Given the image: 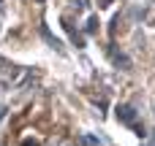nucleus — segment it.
I'll return each mask as SVG.
<instances>
[{
	"label": "nucleus",
	"instance_id": "5",
	"mask_svg": "<svg viewBox=\"0 0 155 146\" xmlns=\"http://www.w3.org/2000/svg\"><path fill=\"white\" fill-rule=\"evenodd\" d=\"M41 33H44V38H46V41H49V43H52V46H54V49H63V46H60V41H57V38H52V35H49V30H46V27H44V30H41Z\"/></svg>",
	"mask_w": 155,
	"mask_h": 146
},
{
	"label": "nucleus",
	"instance_id": "2",
	"mask_svg": "<svg viewBox=\"0 0 155 146\" xmlns=\"http://www.w3.org/2000/svg\"><path fill=\"white\" fill-rule=\"evenodd\" d=\"M117 116H120L123 122L134 125V116H136V114H134V108H131V106H120V108H117Z\"/></svg>",
	"mask_w": 155,
	"mask_h": 146
},
{
	"label": "nucleus",
	"instance_id": "4",
	"mask_svg": "<svg viewBox=\"0 0 155 146\" xmlns=\"http://www.w3.org/2000/svg\"><path fill=\"white\" fill-rule=\"evenodd\" d=\"M84 30H87V33H95V30H98V19H95V16H90V19H87V24H84Z\"/></svg>",
	"mask_w": 155,
	"mask_h": 146
},
{
	"label": "nucleus",
	"instance_id": "3",
	"mask_svg": "<svg viewBox=\"0 0 155 146\" xmlns=\"http://www.w3.org/2000/svg\"><path fill=\"white\" fill-rule=\"evenodd\" d=\"M114 65H120L123 70H128V68H131V60H128L125 54H114Z\"/></svg>",
	"mask_w": 155,
	"mask_h": 146
},
{
	"label": "nucleus",
	"instance_id": "1",
	"mask_svg": "<svg viewBox=\"0 0 155 146\" xmlns=\"http://www.w3.org/2000/svg\"><path fill=\"white\" fill-rule=\"evenodd\" d=\"M19 76H22V68H16V65H3V68H0V87L16 84Z\"/></svg>",
	"mask_w": 155,
	"mask_h": 146
},
{
	"label": "nucleus",
	"instance_id": "7",
	"mask_svg": "<svg viewBox=\"0 0 155 146\" xmlns=\"http://www.w3.org/2000/svg\"><path fill=\"white\" fill-rule=\"evenodd\" d=\"M0 8H3V0H0Z\"/></svg>",
	"mask_w": 155,
	"mask_h": 146
},
{
	"label": "nucleus",
	"instance_id": "6",
	"mask_svg": "<svg viewBox=\"0 0 155 146\" xmlns=\"http://www.w3.org/2000/svg\"><path fill=\"white\" fill-rule=\"evenodd\" d=\"M76 5H79V8H84V5H87V0H76Z\"/></svg>",
	"mask_w": 155,
	"mask_h": 146
}]
</instances>
